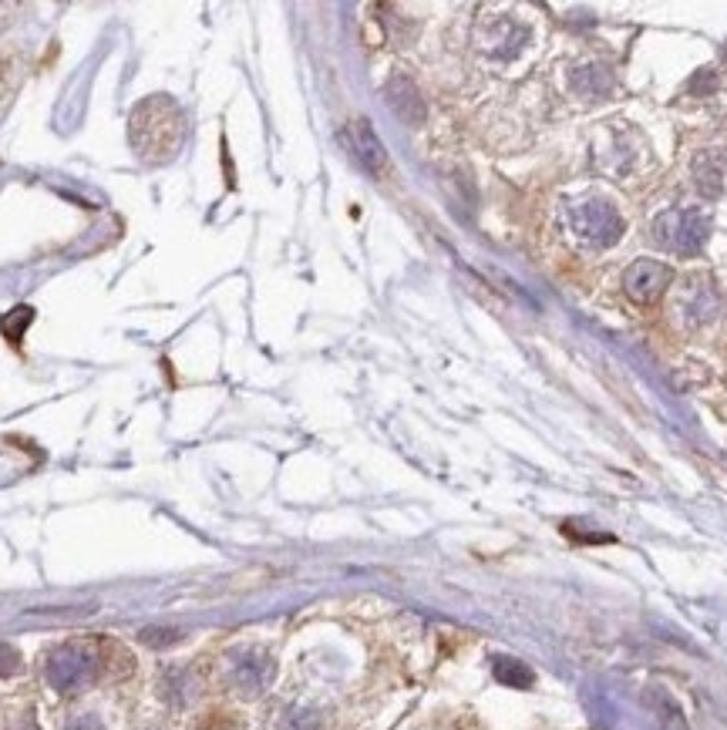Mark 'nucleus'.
Instances as JSON below:
<instances>
[{"label": "nucleus", "mask_w": 727, "mask_h": 730, "mask_svg": "<svg viewBox=\"0 0 727 730\" xmlns=\"http://www.w3.org/2000/svg\"><path fill=\"white\" fill-rule=\"evenodd\" d=\"M559 226H563L566 239L579 249H610L613 243H620V236L627 233V223L616 212L613 202L583 196V199H569L563 212H559Z\"/></svg>", "instance_id": "1"}, {"label": "nucleus", "mask_w": 727, "mask_h": 730, "mask_svg": "<svg viewBox=\"0 0 727 730\" xmlns=\"http://www.w3.org/2000/svg\"><path fill=\"white\" fill-rule=\"evenodd\" d=\"M132 145L138 149L142 159H169L176 152V145L182 142V115L169 98H149L145 105L135 108L132 115Z\"/></svg>", "instance_id": "2"}, {"label": "nucleus", "mask_w": 727, "mask_h": 730, "mask_svg": "<svg viewBox=\"0 0 727 730\" xmlns=\"http://www.w3.org/2000/svg\"><path fill=\"white\" fill-rule=\"evenodd\" d=\"M711 236V216L704 209H667L653 219V243L677 256H697Z\"/></svg>", "instance_id": "3"}, {"label": "nucleus", "mask_w": 727, "mask_h": 730, "mask_svg": "<svg viewBox=\"0 0 727 730\" xmlns=\"http://www.w3.org/2000/svg\"><path fill=\"white\" fill-rule=\"evenodd\" d=\"M101 670V650L85 643H61L44 660V677L58 693H75L88 687Z\"/></svg>", "instance_id": "4"}, {"label": "nucleus", "mask_w": 727, "mask_h": 730, "mask_svg": "<svg viewBox=\"0 0 727 730\" xmlns=\"http://www.w3.org/2000/svg\"><path fill=\"white\" fill-rule=\"evenodd\" d=\"M717 307H721V303H717V293L704 276L687 280L674 297V317L684 323V327H701V323L714 320Z\"/></svg>", "instance_id": "5"}, {"label": "nucleus", "mask_w": 727, "mask_h": 730, "mask_svg": "<svg viewBox=\"0 0 727 730\" xmlns=\"http://www.w3.org/2000/svg\"><path fill=\"white\" fill-rule=\"evenodd\" d=\"M670 280H674L670 266L657 263V260H637L627 273H623V293H627L633 303H643V307H647V303H653L667 290Z\"/></svg>", "instance_id": "6"}, {"label": "nucleus", "mask_w": 727, "mask_h": 730, "mask_svg": "<svg viewBox=\"0 0 727 730\" xmlns=\"http://www.w3.org/2000/svg\"><path fill=\"white\" fill-rule=\"evenodd\" d=\"M526 41H529L526 24L512 21V17H492V21L482 27V48L489 51L492 58H512V54L522 51Z\"/></svg>", "instance_id": "7"}, {"label": "nucleus", "mask_w": 727, "mask_h": 730, "mask_svg": "<svg viewBox=\"0 0 727 730\" xmlns=\"http://www.w3.org/2000/svg\"><path fill=\"white\" fill-rule=\"evenodd\" d=\"M273 677V663L266 660L263 653H239L233 660V667H229V680H233V687L239 693H260L266 683Z\"/></svg>", "instance_id": "8"}, {"label": "nucleus", "mask_w": 727, "mask_h": 730, "mask_svg": "<svg viewBox=\"0 0 727 730\" xmlns=\"http://www.w3.org/2000/svg\"><path fill=\"white\" fill-rule=\"evenodd\" d=\"M694 182L697 189L704 192V196H721L724 192V182H727V162L724 155L717 152H701L694 159Z\"/></svg>", "instance_id": "9"}, {"label": "nucleus", "mask_w": 727, "mask_h": 730, "mask_svg": "<svg viewBox=\"0 0 727 730\" xmlns=\"http://www.w3.org/2000/svg\"><path fill=\"white\" fill-rule=\"evenodd\" d=\"M351 138H354L357 159H361L367 169L377 172V175L388 169V155H384V145L377 142V135L371 132V125H367L364 118H357V122L351 125Z\"/></svg>", "instance_id": "10"}, {"label": "nucleus", "mask_w": 727, "mask_h": 730, "mask_svg": "<svg viewBox=\"0 0 727 730\" xmlns=\"http://www.w3.org/2000/svg\"><path fill=\"white\" fill-rule=\"evenodd\" d=\"M388 95H391L394 112L401 118H408V122H421V118H425V105H421V98H418V88H414L404 75L391 78Z\"/></svg>", "instance_id": "11"}, {"label": "nucleus", "mask_w": 727, "mask_h": 730, "mask_svg": "<svg viewBox=\"0 0 727 730\" xmlns=\"http://www.w3.org/2000/svg\"><path fill=\"white\" fill-rule=\"evenodd\" d=\"M569 85H573L576 95H583V98H600L613 88V75L603 68V64H586V68L573 71Z\"/></svg>", "instance_id": "12"}, {"label": "nucleus", "mask_w": 727, "mask_h": 730, "mask_svg": "<svg viewBox=\"0 0 727 730\" xmlns=\"http://www.w3.org/2000/svg\"><path fill=\"white\" fill-rule=\"evenodd\" d=\"M647 704H650L653 714H657V724L664 727V730H687L684 714H680V707L667 697V693L650 690V693H647Z\"/></svg>", "instance_id": "13"}, {"label": "nucleus", "mask_w": 727, "mask_h": 730, "mask_svg": "<svg viewBox=\"0 0 727 730\" xmlns=\"http://www.w3.org/2000/svg\"><path fill=\"white\" fill-rule=\"evenodd\" d=\"M495 677H499L502 683H509V687H529L532 683L529 667H522L519 660H505V656L495 660Z\"/></svg>", "instance_id": "14"}, {"label": "nucleus", "mask_w": 727, "mask_h": 730, "mask_svg": "<svg viewBox=\"0 0 727 730\" xmlns=\"http://www.w3.org/2000/svg\"><path fill=\"white\" fill-rule=\"evenodd\" d=\"M31 320H34L31 307H17V310L7 313L4 320H0V330H4L7 340H21V334L27 330V323H31Z\"/></svg>", "instance_id": "15"}, {"label": "nucleus", "mask_w": 727, "mask_h": 730, "mask_svg": "<svg viewBox=\"0 0 727 730\" xmlns=\"http://www.w3.org/2000/svg\"><path fill=\"white\" fill-rule=\"evenodd\" d=\"M182 633L179 630H165V626H152V630H142V643L145 646H155V650H162V646H172L179 643Z\"/></svg>", "instance_id": "16"}, {"label": "nucleus", "mask_w": 727, "mask_h": 730, "mask_svg": "<svg viewBox=\"0 0 727 730\" xmlns=\"http://www.w3.org/2000/svg\"><path fill=\"white\" fill-rule=\"evenodd\" d=\"M21 670V653L11 643H0V677H14Z\"/></svg>", "instance_id": "17"}, {"label": "nucleus", "mask_w": 727, "mask_h": 730, "mask_svg": "<svg viewBox=\"0 0 727 730\" xmlns=\"http://www.w3.org/2000/svg\"><path fill=\"white\" fill-rule=\"evenodd\" d=\"M14 730H38V724H34V720H31V717H24V720H21V724H17Z\"/></svg>", "instance_id": "18"}]
</instances>
